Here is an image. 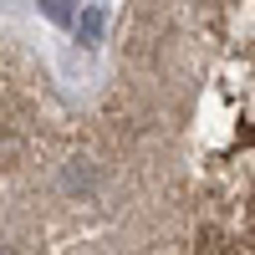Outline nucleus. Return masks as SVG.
I'll list each match as a JSON object with an SVG mask.
<instances>
[{
	"label": "nucleus",
	"instance_id": "f03ea898",
	"mask_svg": "<svg viewBox=\"0 0 255 255\" xmlns=\"http://www.w3.org/2000/svg\"><path fill=\"white\" fill-rule=\"evenodd\" d=\"M41 5H46V15L56 20V26H67V20H72V0H41Z\"/></svg>",
	"mask_w": 255,
	"mask_h": 255
},
{
	"label": "nucleus",
	"instance_id": "f257e3e1",
	"mask_svg": "<svg viewBox=\"0 0 255 255\" xmlns=\"http://www.w3.org/2000/svg\"><path fill=\"white\" fill-rule=\"evenodd\" d=\"M250 0H128L113 36L0 31V255H255Z\"/></svg>",
	"mask_w": 255,
	"mask_h": 255
}]
</instances>
